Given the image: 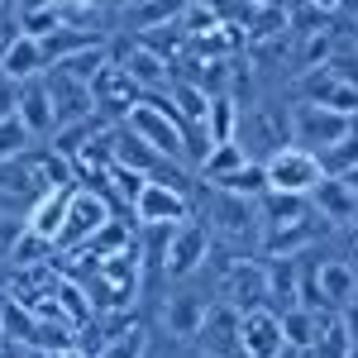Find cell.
I'll return each instance as SVG.
<instances>
[{
  "label": "cell",
  "instance_id": "6da1fadb",
  "mask_svg": "<svg viewBox=\"0 0 358 358\" xmlns=\"http://www.w3.org/2000/svg\"><path fill=\"white\" fill-rule=\"evenodd\" d=\"M210 192H215L210 206H206L210 234L229 253H263V234H268L263 196H239V192H220V187H210Z\"/></svg>",
  "mask_w": 358,
  "mask_h": 358
},
{
  "label": "cell",
  "instance_id": "4316f807",
  "mask_svg": "<svg viewBox=\"0 0 358 358\" xmlns=\"http://www.w3.org/2000/svg\"><path fill=\"white\" fill-rule=\"evenodd\" d=\"M306 5H310L315 15H339V10H344V0H306Z\"/></svg>",
  "mask_w": 358,
  "mask_h": 358
},
{
  "label": "cell",
  "instance_id": "5b68a950",
  "mask_svg": "<svg viewBox=\"0 0 358 358\" xmlns=\"http://www.w3.org/2000/svg\"><path fill=\"white\" fill-rule=\"evenodd\" d=\"M215 301H220V296L206 292L196 277L192 282H172V292L163 296V310H158V325H163V334H172L177 344H192Z\"/></svg>",
  "mask_w": 358,
  "mask_h": 358
},
{
  "label": "cell",
  "instance_id": "7c38bea8",
  "mask_svg": "<svg viewBox=\"0 0 358 358\" xmlns=\"http://www.w3.org/2000/svg\"><path fill=\"white\" fill-rule=\"evenodd\" d=\"M77 187H82V182H57V187H48V192H38L34 201H29L24 220H29V229H34L38 239L57 244V234H62V224H67V210H72Z\"/></svg>",
  "mask_w": 358,
  "mask_h": 358
},
{
  "label": "cell",
  "instance_id": "4fadbf2b",
  "mask_svg": "<svg viewBox=\"0 0 358 358\" xmlns=\"http://www.w3.org/2000/svg\"><path fill=\"white\" fill-rule=\"evenodd\" d=\"M296 101H315V106H330V110L358 115V86L334 77L330 67H310L296 77Z\"/></svg>",
  "mask_w": 358,
  "mask_h": 358
},
{
  "label": "cell",
  "instance_id": "d4e9b609",
  "mask_svg": "<svg viewBox=\"0 0 358 358\" xmlns=\"http://www.w3.org/2000/svg\"><path fill=\"white\" fill-rule=\"evenodd\" d=\"M320 163H325V172H330V177L354 172V167H358V129L349 138H339L334 148H325V153H320Z\"/></svg>",
  "mask_w": 358,
  "mask_h": 358
},
{
  "label": "cell",
  "instance_id": "5bb4252c",
  "mask_svg": "<svg viewBox=\"0 0 358 358\" xmlns=\"http://www.w3.org/2000/svg\"><path fill=\"white\" fill-rule=\"evenodd\" d=\"M310 206H315V215L330 224V229H354L358 224V192L344 177H330L325 172V182L310 192Z\"/></svg>",
  "mask_w": 358,
  "mask_h": 358
},
{
  "label": "cell",
  "instance_id": "ffe728a7",
  "mask_svg": "<svg viewBox=\"0 0 358 358\" xmlns=\"http://www.w3.org/2000/svg\"><path fill=\"white\" fill-rule=\"evenodd\" d=\"M354 349H358V339L349 330V320H344V310H325L320 315V330H315L306 354L310 358H354Z\"/></svg>",
  "mask_w": 358,
  "mask_h": 358
},
{
  "label": "cell",
  "instance_id": "ac0fdd59",
  "mask_svg": "<svg viewBox=\"0 0 358 358\" xmlns=\"http://www.w3.org/2000/svg\"><path fill=\"white\" fill-rule=\"evenodd\" d=\"M248 163H253V153L244 148V138H224V143H210V148L201 153L196 177H201L206 187H224V182H229V177H239Z\"/></svg>",
  "mask_w": 358,
  "mask_h": 358
},
{
  "label": "cell",
  "instance_id": "30bf717a",
  "mask_svg": "<svg viewBox=\"0 0 358 358\" xmlns=\"http://www.w3.org/2000/svg\"><path fill=\"white\" fill-rule=\"evenodd\" d=\"M239 344H244V358H277L282 349H287L282 310H277V306L239 310Z\"/></svg>",
  "mask_w": 358,
  "mask_h": 358
},
{
  "label": "cell",
  "instance_id": "8fae6325",
  "mask_svg": "<svg viewBox=\"0 0 358 358\" xmlns=\"http://www.w3.org/2000/svg\"><path fill=\"white\" fill-rule=\"evenodd\" d=\"M91 91H96V115H101V120H110V124H120V120H124V115L148 96V91H143L124 67H115V62L96 77V82H91Z\"/></svg>",
  "mask_w": 358,
  "mask_h": 358
},
{
  "label": "cell",
  "instance_id": "4dcf8cb0",
  "mask_svg": "<svg viewBox=\"0 0 358 358\" xmlns=\"http://www.w3.org/2000/svg\"><path fill=\"white\" fill-rule=\"evenodd\" d=\"M339 15H349V20H358V0H344V10Z\"/></svg>",
  "mask_w": 358,
  "mask_h": 358
},
{
  "label": "cell",
  "instance_id": "cb8c5ba5",
  "mask_svg": "<svg viewBox=\"0 0 358 358\" xmlns=\"http://www.w3.org/2000/svg\"><path fill=\"white\" fill-rule=\"evenodd\" d=\"M320 315L325 310H310V306H292V310H282V330H287V344H296V349H310V339L320 330Z\"/></svg>",
  "mask_w": 358,
  "mask_h": 358
},
{
  "label": "cell",
  "instance_id": "7402d4cb",
  "mask_svg": "<svg viewBox=\"0 0 358 358\" xmlns=\"http://www.w3.org/2000/svg\"><path fill=\"white\" fill-rule=\"evenodd\" d=\"M187 10H192V0H134V5L120 15V29L143 34V29H158V24H177Z\"/></svg>",
  "mask_w": 358,
  "mask_h": 358
},
{
  "label": "cell",
  "instance_id": "e0dca14e",
  "mask_svg": "<svg viewBox=\"0 0 358 358\" xmlns=\"http://www.w3.org/2000/svg\"><path fill=\"white\" fill-rule=\"evenodd\" d=\"M43 77H48V91H53V106H57V120L62 124H77V120H91L96 115V91H91V82L67 77L57 67H48Z\"/></svg>",
  "mask_w": 358,
  "mask_h": 358
},
{
  "label": "cell",
  "instance_id": "52a82bcc",
  "mask_svg": "<svg viewBox=\"0 0 358 358\" xmlns=\"http://www.w3.org/2000/svg\"><path fill=\"white\" fill-rule=\"evenodd\" d=\"M215 296L229 301L234 310L268 306V263H263V253H234L224 263L220 282H215Z\"/></svg>",
  "mask_w": 358,
  "mask_h": 358
},
{
  "label": "cell",
  "instance_id": "3957f363",
  "mask_svg": "<svg viewBox=\"0 0 358 358\" xmlns=\"http://www.w3.org/2000/svg\"><path fill=\"white\" fill-rule=\"evenodd\" d=\"M354 301H358V263H349V258L306 263L301 306H310V310H344Z\"/></svg>",
  "mask_w": 358,
  "mask_h": 358
},
{
  "label": "cell",
  "instance_id": "836d02e7",
  "mask_svg": "<svg viewBox=\"0 0 358 358\" xmlns=\"http://www.w3.org/2000/svg\"><path fill=\"white\" fill-rule=\"evenodd\" d=\"M354 34H358V20H354Z\"/></svg>",
  "mask_w": 358,
  "mask_h": 358
},
{
  "label": "cell",
  "instance_id": "9a60e30c",
  "mask_svg": "<svg viewBox=\"0 0 358 358\" xmlns=\"http://www.w3.org/2000/svg\"><path fill=\"white\" fill-rule=\"evenodd\" d=\"M196 344L206 349L210 358H244V344H239V310L229 301H215L206 325L196 334Z\"/></svg>",
  "mask_w": 358,
  "mask_h": 358
},
{
  "label": "cell",
  "instance_id": "44dd1931",
  "mask_svg": "<svg viewBox=\"0 0 358 358\" xmlns=\"http://www.w3.org/2000/svg\"><path fill=\"white\" fill-rule=\"evenodd\" d=\"M0 72H5V77H15V82L43 77V72H48V48H43V38L20 34V38L10 43V53L0 57Z\"/></svg>",
  "mask_w": 358,
  "mask_h": 358
},
{
  "label": "cell",
  "instance_id": "277c9868",
  "mask_svg": "<svg viewBox=\"0 0 358 358\" xmlns=\"http://www.w3.org/2000/svg\"><path fill=\"white\" fill-rule=\"evenodd\" d=\"M210 258H215V234L206 220H187L163 234V268L172 282L201 277V268H210Z\"/></svg>",
  "mask_w": 358,
  "mask_h": 358
},
{
  "label": "cell",
  "instance_id": "1f68e13d",
  "mask_svg": "<svg viewBox=\"0 0 358 358\" xmlns=\"http://www.w3.org/2000/svg\"><path fill=\"white\" fill-rule=\"evenodd\" d=\"M344 182H349V187L358 192V167H354V172H344Z\"/></svg>",
  "mask_w": 358,
  "mask_h": 358
},
{
  "label": "cell",
  "instance_id": "8992f818",
  "mask_svg": "<svg viewBox=\"0 0 358 358\" xmlns=\"http://www.w3.org/2000/svg\"><path fill=\"white\" fill-rule=\"evenodd\" d=\"M354 129H358L354 115L330 110V106H315V101H296V110H292V143H301V148H310V153L334 148L339 138H349Z\"/></svg>",
  "mask_w": 358,
  "mask_h": 358
},
{
  "label": "cell",
  "instance_id": "d6a6232c",
  "mask_svg": "<svg viewBox=\"0 0 358 358\" xmlns=\"http://www.w3.org/2000/svg\"><path fill=\"white\" fill-rule=\"evenodd\" d=\"M248 5H287V0H248Z\"/></svg>",
  "mask_w": 358,
  "mask_h": 358
},
{
  "label": "cell",
  "instance_id": "2e32d148",
  "mask_svg": "<svg viewBox=\"0 0 358 358\" xmlns=\"http://www.w3.org/2000/svg\"><path fill=\"white\" fill-rule=\"evenodd\" d=\"M20 120H24L34 138H53L62 129V120H57V106H53V91H48V77H29L20 82Z\"/></svg>",
  "mask_w": 358,
  "mask_h": 358
},
{
  "label": "cell",
  "instance_id": "f546056e",
  "mask_svg": "<svg viewBox=\"0 0 358 358\" xmlns=\"http://www.w3.org/2000/svg\"><path fill=\"white\" fill-rule=\"evenodd\" d=\"M277 358H310V354H306V349H296V344H287V349H282Z\"/></svg>",
  "mask_w": 358,
  "mask_h": 358
},
{
  "label": "cell",
  "instance_id": "d6986e66",
  "mask_svg": "<svg viewBox=\"0 0 358 358\" xmlns=\"http://www.w3.org/2000/svg\"><path fill=\"white\" fill-rule=\"evenodd\" d=\"M110 138H115V163L134 167V172H143V177H158V172H163L167 158H163V153H158V148H153L143 134H138L134 124H124V120H120V124L110 129Z\"/></svg>",
  "mask_w": 358,
  "mask_h": 358
},
{
  "label": "cell",
  "instance_id": "484cf974",
  "mask_svg": "<svg viewBox=\"0 0 358 358\" xmlns=\"http://www.w3.org/2000/svg\"><path fill=\"white\" fill-rule=\"evenodd\" d=\"M15 110H20V82L0 72V120H5V115H15Z\"/></svg>",
  "mask_w": 358,
  "mask_h": 358
},
{
  "label": "cell",
  "instance_id": "f1b7e54d",
  "mask_svg": "<svg viewBox=\"0 0 358 358\" xmlns=\"http://www.w3.org/2000/svg\"><path fill=\"white\" fill-rule=\"evenodd\" d=\"M101 5H106V10H110V15H124V10H129V5H134V0H101Z\"/></svg>",
  "mask_w": 358,
  "mask_h": 358
},
{
  "label": "cell",
  "instance_id": "83f0119b",
  "mask_svg": "<svg viewBox=\"0 0 358 358\" xmlns=\"http://www.w3.org/2000/svg\"><path fill=\"white\" fill-rule=\"evenodd\" d=\"M53 358H96L91 349H82V344H67V349H57Z\"/></svg>",
  "mask_w": 358,
  "mask_h": 358
},
{
  "label": "cell",
  "instance_id": "9c48e42d",
  "mask_svg": "<svg viewBox=\"0 0 358 358\" xmlns=\"http://www.w3.org/2000/svg\"><path fill=\"white\" fill-rule=\"evenodd\" d=\"M110 220H115L110 215V196L96 192V187H77L72 210H67V224H62V234H57V248L77 253V248H86Z\"/></svg>",
  "mask_w": 358,
  "mask_h": 358
},
{
  "label": "cell",
  "instance_id": "7a4b0ae2",
  "mask_svg": "<svg viewBox=\"0 0 358 358\" xmlns=\"http://www.w3.org/2000/svg\"><path fill=\"white\" fill-rule=\"evenodd\" d=\"M263 177H268V192L277 196H310L325 182V163H320V153H310V148L287 138L263 158Z\"/></svg>",
  "mask_w": 358,
  "mask_h": 358
},
{
  "label": "cell",
  "instance_id": "ba28073f",
  "mask_svg": "<svg viewBox=\"0 0 358 358\" xmlns=\"http://www.w3.org/2000/svg\"><path fill=\"white\" fill-rule=\"evenodd\" d=\"M129 215H134L138 229H177V224L192 220V201L177 192L172 182H163V177H148Z\"/></svg>",
  "mask_w": 358,
  "mask_h": 358
},
{
  "label": "cell",
  "instance_id": "603a6c76",
  "mask_svg": "<svg viewBox=\"0 0 358 358\" xmlns=\"http://www.w3.org/2000/svg\"><path fill=\"white\" fill-rule=\"evenodd\" d=\"M34 129H29L20 115H5L0 120V163H15V158H24V153H34Z\"/></svg>",
  "mask_w": 358,
  "mask_h": 358
}]
</instances>
